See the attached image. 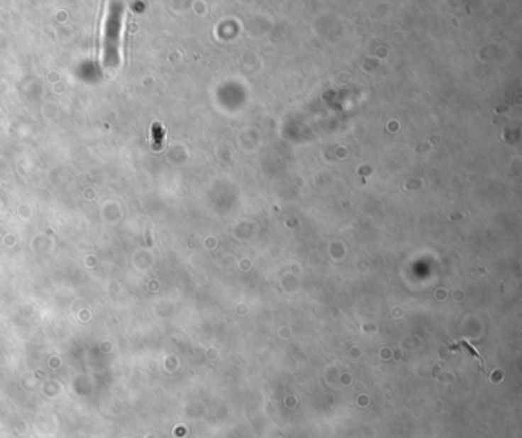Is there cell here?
Wrapping results in <instances>:
<instances>
[{"instance_id":"obj_1","label":"cell","mask_w":522,"mask_h":438,"mask_svg":"<svg viewBox=\"0 0 522 438\" xmlns=\"http://www.w3.org/2000/svg\"><path fill=\"white\" fill-rule=\"evenodd\" d=\"M124 5L112 2L109 6L108 18L104 23V42H103V62L106 67H115L120 62V34L123 26Z\"/></svg>"}]
</instances>
